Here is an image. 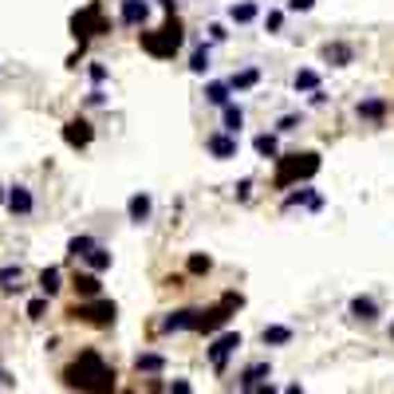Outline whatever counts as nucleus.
Listing matches in <instances>:
<instances>
[{
  "label": "nucleus",
  "mask_w": 394,
  "mask_h": 394,
  "mask_svg": "<svg viewBox=\"0 0 394 394\" xmlns=\"http://www.w3.org/2000/svg\"><path fill=\"white\" fill-rule=\"evenodd\" d=\"M311 8H316V0H284V12L288 16H304Z\"/></svg>",
  "instance_id": "a19ab883"
},
{
  "label": "nucleus",
  "mask_w": 394,
  "mask_h": 394,
  "mask_svg": "<svg viewBox=\"0 0 394 394\" xmlns=\"http://www.w3.org/2000/svg\"><path fill=\"white\" fill-rule=\"evenodd\" d=\"M252 150H257V158L276 162L284 154V150H280V135H276V130H257V135H252Z\"/></svg>",
  "instance_id": "b1692460"
},
{
  "label": "nucleus",
  "mask_w": 394,
  "mask_h": 394,
  "mask_svg": "<svg viewBox=\"0 0 394 394\" xmlns=\"http://www.w3.org/2000/svg\"><path fill=\"white\" fill-rule=\"evenodd\" d=\"M241 347H245V335H241V332H229V327H225V332H217V335L209 339V347H205V359H209V367L217 370V375H225V370H229V359H233Z\"/></svg>",
  "instance_id": "0eeeda50"
},
{
  "label": "nucleus",
  "mask_w": 394,
  "mask_h": 394,
  "mask_svg": "<svg viewBox=\"0 0 394 394\" xmlns=\"http://www.w3.org/2000/svg\"><path fill=\"white\" fill-rule=\"evenodd\" d=\"M268 379H272V363L268 359H257V363H248V367L237 375V386H241V391H257V386H264Z\"/></svg>",
  "instance_id": "aec40b11"
},
{
  "label": "nucleus",
  "mask_w": 394,
  "mask_h": 394,
  "mask_svg": "<svg viewBox=\"0 0 394 394\" xmlns=\"http://www.w3.org/2000/svg\"><path fill=\"white\" fill-rule=\"evenodd\" d=\"M225 79H229V87H233V95H248V91H257V87H260L264 71H260L257 63H245V67H237V71H229Z\"/></svg>",
  "instance_id": "a211bd4d"
},
{
  "label": "nucleus",
  "mask_w": 394,
  "mask_h": 394,
  "mask_svg": "<svg viewBox=\"0 0 394 394\" xmlns=\"http://www.w3.org/2000/svg\"><path fill=\"white\" fill-rule=\"evenodd\" d=\"M201 98H205V107H217L221 111L225 103H233V87H229V79H205V87H201Z\"/></svg>",
  "instance_id": "5701e85b"
},
{
  "label": "nucleus",
  "mask_w": 394,
  "mask_h": 394,
  "mask_svg": "<svg viewBox=\"0 0 394 394\" xmlns=\"http://www.w3.org/2000/svg\"><path fill=\"white\" fill-rule=\"evenodd\" d=\"M83 107H87V111H98V107H111V95H107L103 87H91V91L83 95Z\"/></svg>",
  "instance_id": "e433bc0d"
},
{
  "label": "nucleus",
  "mask_w": 394,
  "mask_h": 394,
  "mask_svg": "<svg viewBox=\"0 0 394 394\" xmlns=\"http://www.w3.org/2000/svg\"><path fill=\"white\" fill-rule=\"evenodd\" d=\"M182 44H185V28H182L178 16H166L158 28H142V32H138V48L158 63L173 60V55L182 51Z\"/></svg>",
  "instance_id": "f03ea898"
},
{
  "label": "nucleus",
  "mask_w": 394,
  "mask_h": 394,
  "mask_svg": "<svg viewBox=\"0 0 394 394\" xmlns=\"http://www.w3.org/2000/svg\"><path fill=\"white\" fill-rule=\"evenodd\" d=\"M67 320L91 323V327H114L119 308H114V300H107V296H95V300H79V304H71V308H67Z\"/></svg>",
  "instance_id": "39448f33"
},
{
  "label": "nucleus",
  "mask_w": 394,
  "mask_h": 394,
  "mask_svg": "<svg viewBox=\"0 0 394 394\" xmlns=\"http://www.w3.org/2000/svg\"><path fill=\"white\" fill-rule=\"evenodd\" d=\"M237 150H241V138L229 135V130H221V126L205 135V154H209L213 162H233Z\"/></svg>",
  "instance_id": "1a4fd4ad"
},
{
  "label": "nucleus",
  "mask_w": 394,
  "mask_h": 394,
  "mask_svg": "<svg viewBox=\"0 0 394 394\" xmlns=\"http://www.w3.org/2000/svg\"><path fill=\"white\" fill-rule=\"evenodd\" d=\"M300 126H304V114L300 111H284L280 119H276V123H272V130H276V135H296V130H300Z\"/></svg>",
  "instance_id": "f704fd0d"
},
{
  "label": "nucleus",
  "mask_w": 394,
  "mask_h": 394,
  "mask_svg": "<svg viewBox=\"0 0 394 394\" xmlns=\"http://www.w3.org/2000/svg\"><path fill=\"white\" fill-rule=\"evenodd\" d=\"M272 166H276L272 189H296V185L311 182L323 170V158H320V150H304V154H280Z\"/></svg>",
  "instance_id": "7ed1b4c3"
},
{
  "label": "nucleus",
  "mask_w": 394,
  "mask_h": 394,
  "mask_svg": "<svg viewBox=\"0 0 394 394\" xmlns=\"http://www.w3.org/2000/svg\"><path fill=\"white\" fill-rule=\"evenodd\" d=\"M119 28H146L150 24V0H119Z\"/></svg>",
  "instance_id": "dca6fc26"
},
{
  "label": "nucleus",
  "mask_w": 394,
  "mask_h": 394,
  "mask_svg": "<svg viewBox=\"0 0 394 394\" xmlns=\"http://www.w3.org/2000/svg\"><path fill=\"white\" fill-rule=\"evenodd\" d=\"M60 382L67 391H79V394H114L119 375H114V367L98 355L95 347H83V351L60 370Z\"/></svg>",
  "instance_id": "f257e3e1"
},
{
  "label": "nucleus",
  "mask_w": 394,
  "mask_h": 394,
  "mask_svg": "<svg viewBox=\"0 0 394 394\" xmlns=\"http://www.w3.org/2000/svg\"><path fill=\"white\" fill-rule=\"evenodd\" d=\"M95 245H98V237H91V233L71 237V241H67V260H79V264H83V260H87V252H91Z\"/></svg>",
  "instance_id": "7c9ffc66"
},
{
  "label": "nucleus",
  "mask_w": 394,
  "mask_h": 394,
  "mask_svg": "<svg viewBox=\"0 0 394 394\" xmlns=\"http://www.w3.org/2000/svg\"><path fill=\"white\" fill-rule=\"evenodd\" d=\"M166 394H194V382L189 379H170L166 382Z\"/></svg>",
  "instance_id": "79ce46f5"
},
{
  "label": "nucleus",
  "mask_w": 394,
  "mask_h": 394,
  "mask_svg": "<svg viewBox=\"0 0 394 394\" xmlns=\"http://www.w3.org/2000/svg\"><path fill=\"white\" fill-rule=\"evenodd\" d=\"M150 217H154V194L150 189H135V194L126 197V221L150 225Z\"/></svg>",
  "instance_id": "f3484780"
},
{
  "label": "nucleus",
  "mask_w": 394,
  "mask_h": 394,
  "mask_svg": "<svg viewBox=\"0 0 394 394\" xmlns=\"http://www.w3.org/2000/svg\"><path fill=\"white\" fill-rule=\"evenodd\" d=\"M347 316L355 323H379L382 316V304H379V296H370V292H359L347 300Z\"/></svg>",
  "instance_id": "4468645a"
},
{
  "label": "nucleus",
  "mask_w": 394,
  "mask_h": 394,
  "mask_svg": "<svg viewBox=\"0 0 394 394\" xmlns=\"http://www.w3.org/2000/svg\"><path fill=\"white\" fill-rule=\"evenodd\" d=\"M135 370H138V375H146V379H154V375L166 370V355H162V351H138V355H135Z\"/></svg>",
  "instance_id": "bb28decb"
},
{
  "label": "nucleus",
  "mask_w": 394,
  "mask_h": 394,
  "mask_svg": "<svg viewBox=\"0 0 394 394\" xmlns=\"http://www.w3.org/2000/svg\"><path fill=\"white\" fill-rule=\"evenodd\" d=\"M205 40H209L213 48L225 44V40H229V24H225V20H209V24H205Z\"/></svg>",
  "instance_id": "4c0bfd02"
},
{
  "label": "nucleus",
  "mask_w": 394,
  "mask_h": 394,
  "mask_svg": "<svg viewBox=\"0 0 394 394\" xmlns=\"http://www.w3.org/2000/svg\"><path fill=\"white\" fill-rule=\"evenodd\" d=\"M48 304H51V300H48V296H32V300H28V320H44V316H48Z\"/></svg>",
  "instance_id": "58836bf2"
},
{
  "label": "nucleus",
  "mask_w": 394,
  "mask_h": 394,
  "mask_svg": "<svg viewBox=\"0 0 394 394\" xmlns=\"http://www.w3.org/2000/svg\"><path fill=\"white\" fill-rule=\"evenodd\" d=\"M197 323H201V308H173L166 311V320L158 323L162 335H182V332H197Z\"/></svg>",
  "instance_id": "9b49d317"
},
{
  "label": "nucleus",
  "mask_w": 394,
  "mask_h": 394,
  "mask_svg": "<svg viewBox=\"0 0 394 394\" xmlns=\"http://www.w3.org/2000/svg\"><path fill=\"white\" fill-rule=\"evenodd\" d=\"M154 4H158L166 16H178V0H154Z\"/></svg>",
  "instance_id": "a18cd8bd"
},
{
  "label": "nucleus",
  "mask_w": 394,
  "mask_h": 394,
  "mask_svg": "<svg viewBox=\"0 0 394 394\" xmlns=\"http://www.w3.org/2000/svg\"><path fill=\"white\" fill-rule=\"evenodd\" d=\"M111 264H114V252H111L107 245H103V241H98V245L91 248V252H87V260H83V268L98 272V276H103V272H111Z\"/></svg>",
  "instance_id": "cd10ccee"
},
{
  "label": "nucleus",
  "mask_w": 394,
  "mask_h": 394,
  "mask_svg": "<svg viewBox=\"0 0 394 394\" xmlns=\"http://www.w3.org/2000/svg\"><path fill=\"white\" fill-rule=\"evenodd\" d=\"M71 292L79 296V300H95V296H103V276L91 268H79L71 276Z\"/></svg>",
  "instance_id": "412c9836"
},
{
  "label": "nucleus",
  "mask_w": 394,
  "mask_h": 394,
  "mask_svg": "<svg viewBox=\"0 0 394 394\" xmlns=\"http://www.w3.org/2000/svg\"><path fill=\"white\" fill-rule=\"evenodd\" d=\"M296 339V332L288 327V323H268L264 332H260V343L264 347H288Z\"/></svg>",
  "instance_id": "c756f323"
},
{
  "label": "nucleus",
  "mask_w": 394,
  "mask_h": 394,
  "mask_svg": "<svg viewBox=\"0 0 394 394\" xmlns=\"http://www.w3.org/2000/svg\"><path fill=\"white\" fill-rule=\"evenodd\" d=\"M260 16H264V8H260V0H237V4H229V12H225V20L233 28H248L257 24Z\"/></svg>",
  "instance_id": "6ab92c4d"
},
{
  "label": "nucleus",
  "mask_w": 394,
  "mask_h": 394,
  "mask_svg": "<svg viewBox=\"0 0 394 394\" xmlns=\"http://www.w3.org/2000/svg\"><path fill=\"white\" fill-rule=\"evenodd\" d=\"M280 394H304V386H300V382H288V386H284Z\"/></svg>",
  "instance_id": "49530a36"
},
{
  "label": "nucleus",
  "mask_w": 394,
  "mask_h": 394,
  "mask_svg": "<svg viewBox=\"0 0 394 394\" xmlns=\"http://www.w3.org/2000/svg\"><path fill=\"white\" fill-rule=\"evenodd\" d=\"M36 284H40V296L55 300V296L63 292V268H60V264H48V268H40Z\"/></svg>",
  "instance_id": "393cba45"
},
{
  "label": "nucleus",
  "mask_w": 394,
  "mask_h": 394,
  "mask_svg": "<svg viewBox=\"0 0 394 394\" xmlns=\"http://www.w3.org/2000/svg\"><path fill=\"white\" fill-rule=\"evenodd\" d=\"M4 201H8V185H0V209H4Z\"/></svg>",
  "instance_id": "de8ad7c7"
},
{
  "label": "nucleus",
  "mask_w": 394,
  "mask_h": 394,
  "mask_svg": "<svg viewBox=\"0 0 394 394\" xmlns=\"http://www.w3.org/2000/svg\"><path fill=\"white\" fill-rule=\"evenodd\" d=\"M355 114L367 126H386V119H391V98H382V95L359 98V103H355Z\"/></svg>",
  "instance_id": "2eb2a0df"
},
{
  "label": "nucleus",
  "mask_w": 394,
  "mask_h": 394,
  "mask_svg": "<svg viewBox=\"0 0 394 394\" xmlns=\"http://www.w3.org/2000/svg\"><path fill=\"white\" fill-rule=\"evenodd\" d=\"M209 272H213L209 252H189V257H185V276H197V280H201V276H209Z\"/></svg>",
  "instance_id": "473e14b6"
},
{
  "label": "nucleus",
  "mask_w": 394,
  "mask_h": 394,
  "mask_svg": "<svg viewBox=\"0 0 394 394\" xmlns=\"http://www.w3.org/2000/svg\"><path fill=\"white\" fill-rule=\"evenodd\" d=\"M327 201H323V194L316 189L311 182L296 185V189H288V194L280 197V213H292V209H308V213H320Z\"/></svg>",
  "instance_id": "6e6552de"
},
{
  "label": "nucleus",
  "mask_w": 394,
  "mask_h": 394,
  "mask_svg": "<svg viewBox=\"0 0 394 394\" xmlns=\"http://www.w3.org/2000/svg\"><path fill=\"white\" fill-rule=\"evenodd\" d=\"M252 185H257V178H241V182L233 185V197L245 205V201H252Z\"/></svg>",
  "instance_id": "ea45409f"
},
{
  "label": "nucleus",
  "mask_w": 394,
  "mask_h": 394,
  "mask_svg": "<svg viewBox=\"0 0 394 394\" xmlns=\"http://www.w3.org/2000/svg\"><path fill=\"white\" fill-rule=\"evenodd\" d=\"M60 135H63V142H67L71 150H87L91 142H95V123H91V119H83V114H71V119L63 123Z\"/></svg>",
  "instance_id": "9d476101"
},
{
  "label": "nucleus",
  "mask_w": 394,
  "mask_h": 394,
  "mask_svg": "<svg viewBox=\"0 0 394 394\" xmlns=\"http://www.w3.org/2000/svg\"><path fill=\"white\" fill-rule=\"evenodd\" d=\"M284 24H288V12L280 8H264V16H260V28L268 32V36H284Z\"/></svg>",
  "instance_id": "2f4dec72"
},
{
  "label": "nucleus",
  "mask_w": 394,
  "mask_h": 394,
  "mask_svg": "<svg viewBox=\"0 0 394 394\" xmlns=\"http://www.w3.org/2000/svg\"><path fill=\"white\" fill-rule=\"evenodd\" d=\"M241 304H245V300H241V296L237 292H225L221 300H217V304H209V308H201V323H197V335H217L225 327V323L233 320V311L241 308Z\"/></svg>",
  "instance_id": "423d86ee"
},
{
  "label": "nucleus",
  "mask_w": 394,
  "mask_h": 394,
  "mask_svg": "<svg viewBox=\"0 0 394 394\" xmlns=\"http://www.w3.org/2000/svg\"><path fill=\"white\" fill-rule=\"evenodd\" d=\"M87 79H91V87H103L107 79H111V67H107L103 60H91L87 63Z\"/></svg>",
  "instance_id": "c9c22d12"
},
{
  "label": "nucleus",
  "mask_w": 394,
  "mask_h": 394,
  "mask_svg": "<svg viewBox=\"0 0 394 394\" xmlns=\"http://www.w3.org/2000/svg\"><path fill=\"white\" fill-rule=\"evenodd\" d=\"M71 36L79 40V44H91L95 36H111V20H107V12H103L98 0H91L79 12H71Z\"/></svg>",
  "instance_id": "20e7f679"
},
{
  "label": "nucleus",
  "mask_w": 394,
  "mask_h": 394,
  "mask_svg": "<svg viewBox=\"0 0 394 394\" xmlns=\"http://www.w3.org/2000/svg\"><path fill=\"white\" fill-rule=\"evenodd\" d=\"M24 268H20V264H4V268H0V292H20V288H24Z\"/></svg>",
  "instance_id": "72a5a7b5"
},
{
  "label": "nucleus",
  "mask_w": 394,
  "mask_h": 394,
  "mask_svg": "<svg viewBox=\"0 0 394 394\" xmlns=\"http://www.w3.org/2000/svg\"><path fill=\"white\" fill-rule=\"evenodd\" d=\"M391 339H394V323H391Z\"/></svg>",
  "instance_id": "09e8293b"
},
{
  "label": "nucleus",
  "mask_w": 394,
  "mask_h": 394,
  "mask_svg": "<svg viewBox=\"0 0 394 394\" xmlns=\"http://www.w3.org/2000/svg\"><path fill=\"white\" fill-rule=\"evenodd\" d=\"M4 209L12 213L16 221L32 217V213H36V194H32V185H24V182L8 185V201H4Z\"/></svg>",
  "instance_id": "ddd939ff"
},
{
  "label": "nucleus",
  "mask_w": 394,
  "mask_h": 394,
  "mask_svg": "<svg viewBox=\"0 0 394 394\" xmlns=\"http://www.w3.org/2000/svg\"><path fill=\"white\" fill-rule=\"evenodd\" d=\"M355 55H359V48L351 40H323L320 44V60L327 63V67H351Z\"/></svg>",
  "instance_id": "f8f14e48"
},
{
  "label": "nucleus",
  "mask_w": 394,
  "mask_h": 394,
  "mask_svg": "<svg viewBox=\"0 0 394 394\" xmlns=\"http://www.w3.org/2000/svg\"><path fill=\"white\" fill-rule=\"evenodd\" d=\"M316 87H323V75L316 71V67H300V71L292 75V91L296 95H311Z\"/></svg>",
  "instance_id": "c85d7f7f"
},
{
  "label": "nucleus",
  "mask_w": 394,
  "mask_h": 394,
  "mask_svg": "<svg viewBox=\"0 0 394 394\" xmlns=\"http://www.w3.org/2000/svg\"><path fill=\"white\" fill-rule=\"evenodd\" d=\"M83 60H87V44H79V48H75L71 55H67V67H71V71H75V67H79V63H83Z\"/></svg>",
  "instance_id": "c03bdc74"
},
{
  "label": "nucleus",
  "mask_w": 394,
  "mask_h": 394,
  "mask_svg": "<svg viewBox=\"0 0 394 394\" xmlns=\"http://www.w3.org/2000/svg\"><path fill=\"white\" fill-rule=\"evenodd\" d=\"M189 75H197V79H205L209 75V67H213V44L209 40H197L194 48H189Z\"/></svg>",
  "instance_id": "4be33fe9"
},
{
  "label": "nucleus",
  "mask_w": 394,
  "mask_h": 394,
  "mask_svg": "<svg viewBox=\"0 0 394 394\" xmlns=\"http://www.w3.org/2000/svg\"><path fill=\"white\" fill-rule=\"evenodd\" d=\"M327 103H332V95H327V87H316V91L308 95V107H316V111H320V107H327Z\"/></svg>",
  "instance_id": "37998d69"
},
{
  "label": "nucleus",
  "mask_w": 394,
  "mask_h": 394,
  "mask_svg": "<svg viewBox=\"0 0 394 394\" xmlns=\"http://www.w3.org/2000/svg\"><path fill=\"white\" fill-rule=\"evenodd\" d=\"M245 123H248V114H245V107L241 103H225L221 107V130H229V135H237L241 138V130H245Z\"/></svg>",
  "instance_id": "a878e982"
}]
</instances>
